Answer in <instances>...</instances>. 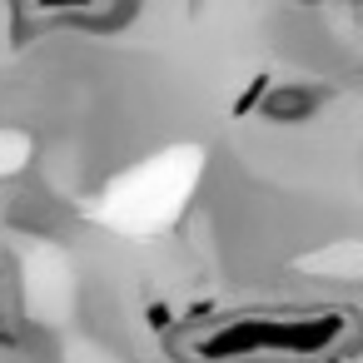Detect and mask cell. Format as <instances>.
<instances>
[{
    "mask_svg": "<svg viewBox=\"0 0 363 363\" xmlns=\"http://www.w3.org/2000/svg\"><path fill=\"white\" fill-rule=\"evenodd\" d=\"M313 110V95H298V90H279L274 100H269V115L279 120V115H308Z\"/></svg>",
    "mask_w": 363,
    "mask_h": 363,
    "instance_id": "6da1fadb",
    "label": "cell"
}]
</instances>
